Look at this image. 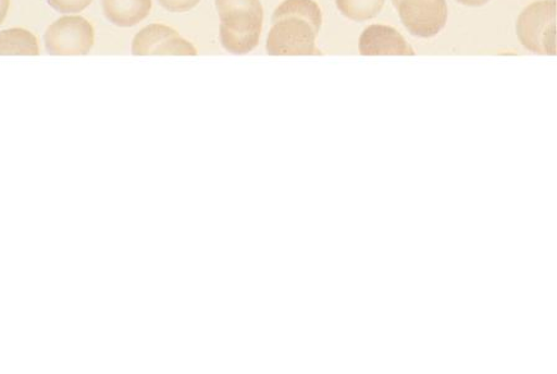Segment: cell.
Here are the masks:
<instances>
[{
	"mask_svg": "<svg viewBox=\"0 0 557 374\" xmlns=\"http://www.w3.org/2000/svg\"><path fill=\"white\" fill-rule=\"evenodd\" d=\"M215 8L221 20L222 47L235 55L255 50L264 22L260 0H215Z\"/></svg>",
	"mask_w": 557,
	"mask_h": 374,
	"instance_id": "1",
	"label": "cell"
},
{
	"mask_svg": "<svg viewBox=\"0 0 557 374\" xmlns=\"http://www.w3.org/2000/svg\"><path fill=\"white\" fill-rule=\"evenodd\" d=\"M92 3V0H48L54 11L63 14H77Z\"/></svg>",
	"mask_w": 557,
	"mask_h": 374,
	"instance_id": "13",
	"label": "cell"
},
{
	"mask_svg": "<svg viewBox=\"0 0 557 374\" xmlns=\"http://www.w3.org/2000/svg\"><path fill=\"white\" fill-rule=\"evenodd\" d=\"M338 12L352 22H366L376 17L386 0H335Z\"/></svg>",
	"mask_w": 557,
	"mask_h": 374,
	"instance_id": "11",
	"label": "cell"
},
{
	"mask_svg": "<svg viewBox=\"0 0 557 374\" xmlns=\"http://www.w3.org/2000/svg\"><path fill=\"white\" fill-rule=\"evenodd\" d=\"M48 54L57 57L86 55L95 43L94 26L85 17L66 15L49 25L44 34Z\"/></svg>",
	"mask_w": 557,
	"mask_h": 374,
	"instance_id": "3",
	"label": "cell"
},
{
	"mask_svg": "<svg viewBox=\"0 0 557 374\" xmlns=\"http://www.w3.org/2000/svg\"><path fill=\"white\" fill-rule=\"evenodd\" d=\"M159 3L171 13H187L195 9L200 0H159Z\"/></svg>",
	"mask_w": 557,
	"mask_h": 374,
	"instance_id": "14",
	"label": "cell"
},
{
	"mask_svg": "<svg viewBox=\"0 0 557 374\" xmlns=\"http://www.w3.org/2000/svg\"><path fill=\"white\" fill-rule=\"evenodd\" d=\"M9 7H11V0H0V25H2L5 20Z\"/></svg>",
	"mask_w": 557,
	"mask_h": 374,
	"instance_id": "15",
	"label": "cell"
},
{
	"mask_svg": "<svg viewBox=\"0 0 557 374\" xmlns=\"http://www.w3.org/2000/svg\"><path fill=\"white\" fill-rule=\"evenodd\" d=\"M457 2L466 7H482L486 3H490L491 0H457Z\"/></svg>",
	"mask_w": 557,
	"mask_h": 374,
	"instance_id": "16",
	"label": "cell"
},
{
	"mask_svg": "<svg viewBox=\"0 0 557 374\" xmlns=\"http://www.w3.org/2000/svg\"><path fill=\"white\" fill-rule=\"evenodd\" d=\"M40 48L37 37L23 28H11L0 32V55H39Z\"/></svg>",
	"mask_w": 557,
	"mask_h": 374,
	"instance_id": "8",
	"label": "cell"
},
{
	"mask_svg": "<svg viewBox=\"0 0 557 374\" xmlns=\"http://www.w3.org/2000/svg\"><path fill=\"white\" fill-rule=\"evenodd\" d=\"M397 2H398V0H392V3H394V4L397 3Z\"/></svg>",
	"mask_w": 557,
	"mask_h": 374,
	"instance_id": "17",
	"label": "cell"
},
{
	"mask_svg": "<svg viewBox=\"0 0 557 374\" xmlns=\"http://www.w3.org/2000/svg\"><path fill=\"white\" fill-rule=\"evenodd\" d=\"M152 0H102V12L107 20L120 28H131L150 15Z\"/></svg>",
	"mask_w": 557,
	"mask_h": 374,
	"instance_id": "7",
	"label": "cell"
},
{
	"mask_svg": "<svg viewBox=\"0 0 557 374\" xmlns=\"http://www.w3.org/2000/svg\"><path fill=\"white\" fill-rule=\"evenodd\" d=\"M405 28L418 38H433L448 20L446 0H398L394 4Z\"/></svg>",
	"mask_w": 557,
	"mask_h": 374,
	"instance_id": "5",
	"label": "cell"
},
{
	"mask_svg": "<svg viewBox=\"0 0 557 374\" xmlns=\"http://www.w3.org/2000/svg\"><path fill=\"white\" fill-rule=\"evenodd\" d=\"M521 46L540 55L556 54V0H540L528 5L518 17Z\"/></svg>",
	"mask_w": 557,
	"mask_h": 374,
	"instance_id": "2",
	"label": "cell"
},
{
	"mask_svg": "<svg viewBox=\"0 0 557 374\" xmlns=\"http://www.w3.org/2000/svg\"><path fill=\"white\" fill-rule=\"evenodd\" d=\"M178 32L171 28V26L163 24L147 25L146 28L139 30L133 40L131 51L136 57L154 55L164 41L173 37H177Z\"/></svg>",
	"mask_w": 557,
	"mask_h": 374,
	"instance_id": "9",
	"label": "cell"
},
{
	"mask_svg": "<svg viewBox=\"0 0 557 374\" xmlns=\"http://www.w3.org/2000/svg\"><path fill=\"white\" fill-rule=\"evenodd\" d=\"M318 32L299 17H285L273 23L267 39V52L272 57L321 55L317 47Z\"/></svg>",
	"mask_w": 557,
	"mask_h": 374,
	"instance_id": "4",
	"label": "cell"
},
{
	"mask_svg": "<svg viewBox=\"0 0 557 374\" xmlns=\"http://www.w3.org/2000/svg\"><path fill=\"white\" fill-rule=\"evenodd\" d=\"M360 54L363 57H413L414 50L396 29L387 25H370L361 34Z\"/></svg>",
	"mask_w": 557,
	"mask_h": 374,
	"instance_id": "6",
	"label": "cell"
},
{
	"mask_svg": "<svg viewBox=\"0 0 557 374\" xmlns=\"http://www.w3.org/2000/svg\"><path fill=\"white\" fill-rule=\"evenodd\" d=\"M197 54V49L189 41L181 38V35L164 41L154 52V55L196 57Z\"/></svg>",
	"mask_w": 557,
	"mask_h": 374,
	"instance_id": "12",
	"label": "cell"
},
{
	"mask_svg": "<svg viewBox=\"0 0 557 374\" xmlns=\"http://www.w3.org/2000/svg\"><path fill=\"white\" fill-rule=\"evenodd\" d=\"M285 17H299V20L310 23L318 33L321 29V9L313 0H285L275 9L272 23L285 20Z\"/></svg>",
	"mask_w": 557,
	"mask_h": 374,
	"instance_id": "10",
	"label": "cell"
}]
</instances>
